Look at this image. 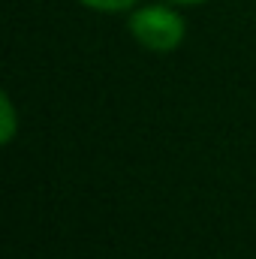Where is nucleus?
I'll list each match as a JSON object with an SVG mask.
<instances>
[{"instance_id": "1", "label": "nucleus", "mask_w": 256, "mask_h": 259, "mask_svg": "<svg viewBox=\"0 0 256 259\" xmlns=\"http://www.w3.org/2000/svg\"><path fill=\"white\" fill-rule=\"evenodd\" d=\"M130 33L148 52H172L181 46L187 24L169 6H142L130 15Z\"/></svg>"}, {"instance_id": "2", "label": "nucleus", "mask_w": 256, "mask_h": 259, "mask_svg": "<svg viewBox=\"0 0 256 259\" xmlns=\"http://www.w3.org/2000/svg\"><path fill=\"white\" fill-rule=\"evenodd\" d=\"M15 130H18V118H15V106L9 100V94L0 97V142L9 145L15 139Z\"/></svg>"}, {"instance_id": "3", "label": "nucleus", "mask_w": 256, "mask_h": 259, "mask_svg": "<svg viewBox=\"0 0 256 259\" xmlns=\"http://www.w3.org/2000/svg\"><path fill=\"white\" fill-rule=\"evenodd\" d=\"M81 3L91 9H100V12H121V9L136 6V0H81Z\"/></svg>"}, {"instance_id": "4", "label": "nucleus", "mask_w": 256, "mask_h": 259, "mask_svg": "<svg viewBox=\"0 0 256 259\" xmlns=\"http://www.w3.org/2000/svg\"><path fill=\"white\" fill-rule=\"evenodd\" d=\"M169 3H202V0H169Z\"/></svg>"}]
</instances>
